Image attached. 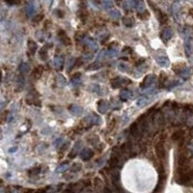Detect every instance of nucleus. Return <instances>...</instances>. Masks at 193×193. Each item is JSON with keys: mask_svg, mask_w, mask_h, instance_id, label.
<instances>
[{"mask_svg": "<svg viewBox=\"0 0 193 193\" xmlns=\"http://www.w3.org/2000/svg\"><path fill=\"white\" fill-rule=\"evenodd\" d=\"M102 184V183L101 182V180L98 179V178H96L95 179V186H97V187H100L101 186Z\"/></svg>", "mask_w": 193, "mask_h": 193, "instance_id": "4c0bfd02", "label": "nucleus"}, {"mask_svg": "<svg viewBox=\"0 0 193 193\" xmlns=\"http://www.w3.org/2000/svg\"><path fill=\"white\" fill-rule=\"evenodd\" d=\"M155 80V75H148L144 78V80L142 81V83L140 84V87L142 89L149 88V87H151L152 85H153Z\"/></svg>", "mask_w": 193, "mask_h": 193, "instance_id": "f257e3e1", "label": "nucleus"}, {"mask_svg": "<svg viewBox=\"0 0 193 193\" xmlns=\"http://www.w3.org/2000/svg\"><path fill=\"white\" fill-rule=\"evenodd\" d=\"M69 110H70V112L73 115V116H81V115L83 114V112H84L83 108H82L81 106L76 105V104H72L71 106H70Z\"/></svg>", "mask_w": 193, "mask_h": 193, "instance_id": "f03ea898", "label": "nucleus"}, {"mask_svg": "<svg viewBox=\"0 0 193 193\" xmlns=\"http://www.w3.org/2000/svg\"><path fill=\"white\" fill-rule=\"evenodd\" d=\"M139 18H142V19H147L148 18H149V13L146 11H144L143 13H141L140 15H139Z\"/></svg>", "mask_w": 193, "mask_h": 193, "instance_id": "72a5a7b5", "label": "nucleus"}, {"mask_svg": "<svg viewBox=\"0 0 193 193\" xmlns=\"http://www.w3.org/2000/svg\"><path fill=\"white\" fill-rule=\"evenodd\" d=\"M157 62L162 68H167L168 66H169V60H168L167 57H164V56L158 57V58H157Z\"/></svg>", "mask_w": 193, "mask_h": 193, "instance_id": "f8f14e48", "label": "nucleus"}, {"mask_svg": "<svg viewBox=\"0 0 193 193\" xmlns=\"http://www.w3.org/2000/svg\"><path fill=\"white\" fill-rule=\"evenodd\" d=\"M40 173V168H34V169H31L29 171L30 175H37Z\"/></svg>", "mask_w": 193, "mask_h": 193, "instance_id": "c9c22d12", "label": "nucleus"}, {"mask_svg": "<svg viewBox=\"0 0 193 193\" xmlns=\"http://www.w3.org/2000/svg\"><path fill=\"white\" fill-rule=\"evenodd\" d=\"M137 11L139 12V13H143V12L145 11L144 9V4H143L142 1H140L138 3V5H137Z\"/></svg>", "mask_w": 193, "mask_h": 193, "instance_id": "2f4dec72", "label": "nucleus"}, {"mask_svg": "<svg viewBox=\"0 0 193 193\" xmlns=\"http://www.w3.org/2000/svg\"><path fill=\"white\" fill-rule=\"evenodd\" d=\"M27 46H28V49H29V51L32 53V54H34V53L37 51V48H38V47H37V44L33 40L28 41Z\"/></svg>", "mask_w": 193, "mask_h": 193, "instance_id": "6ab92c4d", "label": "nucleus"}, {"mask_svg": "<svg viewBox=\"0 0 193 193\" xmlns=\"http://www.w3.org/2000/svg\"><path fill=\"white\" fill-rule=\"evenodd\" d=\"M155 153H157V155L159 158H164V155H165V150H164L163 143L161 141L158 142V144L155 145Z\"/></svg>", "mask_w": 193, "mask_h": 193, "instance_id": "7ed1b4c3", "label": "nucleus"}, {"mask_svg": "<svg viewBox=\"0 0 193 193\" xmlns=\"http://www.w3.org/2000/svg\"><path fill=\"white\" fill-rule=\"evenodd\" d=\"M154 121L155 123V125H158V126H162L164 124V116H163V114L160 111H158L157 113L155 114V116H154Z\"/></svg>", "mask_w": 193, "mask_h": 193, "instance_id": "423d86ee", "label": "nucleus"}, {"mask_svg": "<svg viewBox=\"0 0 193 193\" xmlns=\"http://www.w3.org/2000/svg\"><path fill=\"white\" fill-rule=\"evenodd\" d=\"M2 80V72H1V70H0V82H1Z\"/></svg>", "mask_w": 193, "mask_h": 193, "instance_id": "79ce46f5", "label": "nucleus"}, {"mask_svg": "<svg viewBox=\"0 0 193 193\" xmlns=\"http://www.w3.org/2000/svg\"><path fill=\"white\" fill-rule=\"evenodd\" d=\"M124 81L125 80H123L121 77H116V78L111 79V85H112L113 88H119Z\"/></svg>", "mask_w": 193, "mask_h": 193, "instance_id": "aec40b11", "label": "nucleus"}, {"mask_svg": "<svg viewBox=\"0 0 193 193\" xmlns=\"http://www.w3.org/2000/svg\"><path fill=\"white\" fill-rule=\"evenodd\" d=\"M118 68H119V70H120V71H122V72H128V70H129V67L126 65V63H123V62H121V63L118 64Z\"/></svg>", "mask_w": 193, "mask_h": 193, "instance_id": "c85d7f7f", "label": "nucleus"}, {"mask_svg": "<svg viewBox=\"0 0 193 193\" xmlns=\"http://www.w3.org/2000/svg\"><path fill=\"white\" fill-rule=\"evenodd\" d=\"M18 70H19V72L21 73V75H26V73H28L30 72V66H29V64H27L25 62H22L21 64L19 65Z\"/></svg>", "mask_w": 193, "mask_h": 193, "instance_id": "ddd939ff", "label": "nucleus"}, {"mask_svg": "<svg viewBox=\"0 0 193 193\" xmlns=\"http://www.w3.org/2000/svg\"><path fill=\"white\" fill-rule=\"evenodd\" d=\"M184 69H186V66H184V65H183V64H177V65H174L173 71L176 73H177V75H180Z\"/></svg>", "mask_w": 193, "mask_h": 193, "instance_id": "4be33fe9", "label": "nucleus"}, {"mask_svg": "<svg viewBox=\"0 0 193 193\" xmlns=\"http://www.w3.org/2000/svg\"><path fill=\"white\" fill-rule=\"evenodd\" d=\"M26 13L28 16H32L33 14L35 13V9H34V6L32 5V4H29V5L27 6V9H26Z\"/></svg>", "mask_w": 193, "mask_h": 193, "instance_id": "cd10ccee", "label": "nucleus"}, {"mask_svg": "<svg viewBox=\"0 0 193 193\" xmlns=\"http://www.w3.org/2000/svg\"><path fill=\"white\" fill-rule=\"evenodd\" d=\"M172 34H173V33H172L171 28H165L161 33V38L163 41H169L172 37Z\"/></svg>", "mask_w": 193, "mask_h": 193, "instance_id": "2eb2a0df", "label": "nucleus"}, {"mask_svg": "<svg viewBox=\"0 0 193 193\" xmlns=\"http://www.w3.org/2000/svg\"><path fill=\"white\" fill-rule=\"evenodd\" d=\"M80 148H81V142L80 141H77L75 144L73 145V147H72L71 154H70V158H73L75 157H76V155H78V153H79Z\"/></svg>", "mask_w": 193, "mask_h": 193, "instance_id": "9d476101", "label": "nucleus"}, {"mask_svg": "<svg viewBox=\"0 0 193 193\" xmlns=\"http://www.w3.org/2000/svg\"><path fill=\"white\" fill-rule=\"evenodd\" d=\"M110 16H111L113 19H118L119 18H120V12L111 11V12H110Z\"/></svg>", "mask_w": 193, "mask_h": 193, "instance_id": "c756f323", "label": "nucleus"}, {"mask_svg": "<svg viewBox=\"0 0 193 193\" xmlns=\"http://www.w3.org/2000/svg\"><path fill=\"white\" fill-rule=\"evenodd\" d=\"M120 100L123 101H126L128 100H129L130 97H131V93L130 91H129V90H126V89H124V90H122L121 93H120Z\"/></svg>", "mask_w": 193, "mask_h": 193, "instance_id": "4468645a", "label": "nucleus"}, {"mask_svg": "<svg viewBox=\"0 0 193 193\" xmlns=\"http://www.w3.org/2000/svg\"><path fill=\"white\" fill-rule=\"evenodd\" d=\"M101 67V64L98 62L92 63L91 65H89L87 67V71H96V70H100Z\"/></svg>", "mask_w": 193, "mask_h": 193, "instance_id": "5701e85b", "label": "nucleus"}, {"mask_svg": "<svg viewBox=\"0 0 193 193\" xmlns=\"http://www.w3.org/2000/svg\"><path fill=\"white\" fill-rule=\"evenodd\" d=\"M86 121H88V123L90 124H93V125H98L101 122V119L100 117L98 116L96 114H93V115H90V116L86 119Z\"/></svg>", "mask_w": 193, "mask_h": 193, "instance_id": "dca6fc26", "label": "nucleus"}, {"mask_svg": "<svg viewBox=\"0 0 193 193\" xmlns=\"http://www.w3.org/2000/svg\"><path fill=\"white\" fill-rule=\"evenodd\" d=\"M133 6H134V1H129V0H126V3H125V8L126 9H128V10H129V9H131V8H133Z\"/></svg>", "mask_w": 193, "mask_h": 193, "instance_id": "7c9ffc66", "label": "nucleus"}, {"mask_svg": "<svg viewBox=\"0 0 193 193\" xmlns=\"http://www.w3.org/2000/svg\"><path fill=\"white\" fill-rule=\"evenodd\" d=\"M68 168V164H65V165H62L61 167H59L58 169H57V172H62V171H65L66 169Z\"/></svg>", "mask_w": 193, "mask_h": 193, "instance_id": "58836bf2", "label": "nucleus"}, {"mask_svg": "<svg viewBox=\"0 0 193 193\" xmlns=\"http://www.w3.org/2000/svg\"><path fill=\"white\" fill-rule=\"evenodd\" d=\"M150 102V97L149 96H142L137 100L136 104L139 106V107H144L148 104Z\"/></svg>", "mask_w": 193, "mask_h": 193, "instance_id": "1a4fd4ad", "label": "nucleus"}, {"mask_svg": "<svg viewBox=\"0 0 193 193\" xmlns=\"http://www.w3.org/2000/svg\"><path fill=\"white\" fill-rule=\"evenodd\" d=\"M85 43H86V44L92 49V50H94V51H97L98 50V44L94 41L93 39H91V38H87V39H85Z\"/></svg>", "mask_w": 193, "mask_h": 193, "instance_id": "f3484780", "label": "nucleus"}, {"mask_svg": "<svg viewBox=\"0 0 193 193\" xmlns=\"http://www.w3.org/2000/svg\"><path fill=\"white\" fill-rule=\"evenodd\" d=\"M92 157H93V152L90 149H84L80 154V158L84 161L89 160Z\"/></svg>", "mask_w": 193, "mask_h": 193, "instance_id": "39448f33", "label": "nucleus"}, {"mask_svg": "<svg viewBox=\"0 0 193 193\" xmlns=\"http://www.w3.org/2000/svg\"><path fill=\"white\" fill-rule=\"evenodd\" d=\"M53 64L56 70H61L64 66V58L62 56H55L54 60H53Z\"/></svg>", "mask_w": 193, "mask_h": 193, "instance_id": "6e6552de", "label": "nucleus"}, {"mask_svg": "<svg viewBox=\"0 0 193 193\" xmlns=\"http://www.w3.org/2000/svg\"><path fill=\"white\" fill-rule=\"evenodd\" d=\"M118 164H119V158L117 157H115V155H113L109 160V166L111 168H116L118 166Z\"/></svg>", "mask_w": 193, "mask_h": 193, "instance_id": "b1692460", "label": "nucleus"}, {"mask_svg": "<svg viewBox=\"0 0 193 193\" xmlns=\"http://www.w3.org/2000/svg\"><path fill=\"white\" fill-rule=\"evenodd\" d=\"M40 57H41V59L47 60V48L46 47H43L40 50Z\"/></svg>", "mask_w": 193, "mask_h": 193, "instance_id": "bb28decb", "label": "nucleus"}, {"mask_svg": "<svg viewBox=\"0 0 193 193\" xmlns=\"http://www.w3.org/2000/svg\"><path fill=\"white\" fill-rule=\"evenodd\" d=\"M6 3H8L9 5H16L19 4V0H5Z\"/></svg>", "mask_w": 193, "mask_h": 193, "instance_id": "f704fd0d", "label": "nucleus"}, {"mask_svg": "<svg viewBox=\"0 0 193 193\" xmlns=\"http://www.w3.org/2000/svg\"><path fill=\"white\" fill-rule=\"evenodd\" d=\"M183 138V130H178V131H175L172 135V139L174 141H179V140H182Z\"/></svg>", "mask_w": 193, "mask_h": 193, "instance_id": "412c9836", "label": "nucleus"}, {"mask_svg": "<svg viewBox=\"0 0 193 193\" xmlns=\"http://www.w3.org/2000/svg\"><path fill=\"white\" fill-rule=\"evenodd\" d=\"M123 23H124L126 26L131 27V26H133L134 20L132 18H123Z\"/></svg>", "mask_w": 193, "mask_h": 193, "instance_id": "a878e982", "label": "nucleus"}, {"mask_svg": "<svg viewBox=\"0 0 193 193\" xmlns=\"http://www.w3.org/2000/svg\"><path fill=\"white\" fill-rule=\"evenodd\" d=\"M58 37H59L60 41L65 44V46H70V44H72L71 40H70V38L67 36V34H66L64 31H60L58 33Z\"/></svg>", "mask_w": 193, "mask_h": 193, "instance_id": "0eeeda50", "label": "nucleus"}, {"mask_svg": "<svg viewBox=\"0 0 193 193\" xmlns=\"http://www.w3.org/2000/svg\"><path fill=\"white\" fill-rule=\"evenodd\" d=\"M108 108H109V104H108L107 101H98V112H100V113H101V114L106 113V111L108 110Z\"/></svg>", "mask_w": 193, "mask_h": 193, "instance_id": "20e7f679", "label": "nucleus"}, {"mask_svg": "<svg viewBox=\"0 0 193 193\" xmlns=\"http://www.w3.org/2000/svg\"><path fill=\"white\" fill-rule=\"evenodd\" d=\"M43 18H44V15H37V16H35V18H33V21H34V22H40Z\"/></svg>", "mask_w": 193, "mask_h": 193, "instance_id": "473e14b6", "label": "nucleus"}, {"mask_svg": "<svg viewBox=\"0 0 193 193\" xmlns=\"http://www.w3.org/2000/svg\"><path fill=\"white\" fill-rule=\"evenodd\" d=\"M126 51H131V49L129 47H125L123 49V52H126Z\"/></svg>", "mask_w": 193, "mask_h": 193, "instance_id": "a19ab883", "label": "nucleus"}, {"mask_svg": "<svg viewBox=\"0 0 193 193\" xmlns=\"http://www.w3.org/2000/svg\"><path fill=\"white\" fill-rule=\"evenodd\" d=\"M83 58H84L85 60L89 61V60H91V59L93 58V54H91V53H86V54H84Z\"/></svg>", "mask_w": 193, "mask_h": 193, "instance_id": "e433bc0d", "label": "nucleus"}, {"mask_svg": "<svg viewBox=\"0 0 193 193\" xmlns=\"http://www.w3.org/2000/svg\"><path fill=\"white\" fill-rule=\"evenodd\" d=\"M42 73H43V67L42 66H39V67H37L34 70V72H33V75H34L36 78H39V77L42 75Z\"/></svg>", "mask_w": 193, "mask_h": 193, "instance_id": "393cba45", "label": "nucleus"}, {"mask_svg": "<svg viewBox=\"0 0 193 193\" xmlns=\"http://www.w3.org/2000/svg\"><path fill=\"white\" fill-rule=\"evenodd\" d=\"M109 54H108V56H110V57H114L115 55H116V50H113V49H111V50H109Z\"/></svg>", "mask_w": 193, "mask_h": 193, "instance_id": "ea45409f", "label": "nucleus"}, {"mask_svg": "<svg viewBox=\"0 0 193 193\" xmlns=\"http://www.w3.org/2000/svg\"><path fill=\"white\" fill-rule=\"evenodd\" d=\"M130 131H131V134H132L134 137H139V136H140L141 129H140V128H139L137 123H134V124L130 126Z\"/></svg>", "mask_w": 193, "mask_h": 193, "instance_id": "9b49d317", "label": "nucleus"}, {"mask_svg": "<svg viewBox=\"0 0 193 193\" xmlns=\"http://www.w3.org/2000/svg\"><path fill=\"white\" fill-rule=\"evenodd\" d=\"M55 81H56V84L58 85L59 87H64V86L67 85V80H66L65 76L61 75H59L56 76Z\"/></svg>", "mask_w": 193, "mask_h": 193, "instance_id": "a211bd4d", "label": "nucleus"}]
</instances>
